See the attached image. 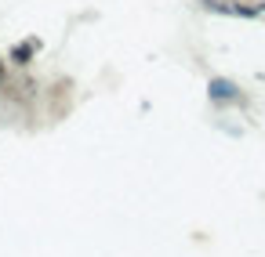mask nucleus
<instances>
[{
	"label": "nucleus",
	"instance_id": "obj_1",
	"mask_svg": "<svg viewBox=\"0 0 265 257\" xmlns=\"http://www.w3.org/2000/svg\"><path fill=\"white\" fill-rule=\"evenodd\" d=\"M207 91H211V98H214V102H233V98H240V95H236V87H233L229 80H211V87H207Z\"/></svg>",
	"mask_w": 265,
	"mask_h": 257
}]
</instances>
